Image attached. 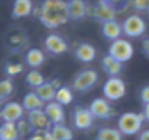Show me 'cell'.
<instances>
[{
    "instance_id": "d6986e66",
    "label": "cell",
    "mask_w": 149,
    "mask_h": 140,
    "mask_svg": "<svg viewBox=\"0 0 149 140\" xmlns=\"http://www.w3.org/2000/svg\"><path fill=\"white\" fill-rule=\"evenodd\" d=\"M22 105H24V108H25V111H35V110H44V107H45V102L35 94V91L34 92H29V94H26L25 96H24V99H22Z\"/></svg>"
},
{
    "instance_id": "8d00e7d4",
    "label": "cell",
    "mask_w": 149,
    "mask_h": 140,
    "mask_svg": "<svg viewBox=\"0 0 149 140\" xmlns=\"http://www.w3.org/2000/svg\"><path fill=\"white\" fill-rule=\"evenodd\" d=\"M102 2H108V3H113L114 5L116 2H118V0H102Z\"/></svg>"
},
{
    "instance_id": "d4e9b609",
    "label": "cell",
    "mask_w": 149,
    "mask_h": 140,
    "mask_svg": "<svg viewBox=\"0 0 149 140\" xmlns=\"http://www.w3.org/2000/svg\"><path fill=\"white\" fill-rule=\"evenodd\" d=\"M54 101H57V102L61 104V105H69V104L73 101V92H72V89L67 88V86H61V88H58Z\"/></svg>"
},
{
    "instance_id": "8fae6325",
    "label": "cell",
    "mask_w": 149,
    "mask_h": 140,
    "mask_svg": "<svg viewBox=\"0 0 149 140\" xmlns=\"http://www.w3.org/2000/svg\"><path fill=\"white\" fill-rule=\"evenodd\" d=\"M44 45H45V50L51 54V55H60V54H64L69 48L67 42L57 34H50L45 41H44Z\"/></svg>"
},
{
    "instance_id": "52a82bcc",
    "label": "cell",
    "mask_w": 149,
    "mask_h": 140,
    "mask_svg": "<svg viewBox=\"0 0 149 140\" xmlns=\"http://www.w3.org/2000/svg\"><path fill=\"white\" fill-rule=\"evenodd\" d=\"M145 31H146V24L137 15H130L123 22V34L130 37V38L140 37L145 34Z\"/></svg>"
},
{
    "instance_id": "9c48e42d",
    "label": "cell",
    "mask_w": 149,
    "mask_h": 140,
    "mask_svg": "<svg viewBox=\"0 0 149 140\" xmlns=\"http://www.w3.org/2000/svg\"><path fill=\"white\" fill-rule=\"evenodd\" d=\"M24 105L19 104V102H8L2 111H0V114H2V120L6 121V123H18L19 120H22L24 117Z\"/></svg>"
},
{
    "instance_id": "4fadbf2b",
    "label": "cell",
    "mask_w": 149,
    "mask_h": 140,
    "mask_svg": "<svg viewBox=\"0 0 149 140\" xmlns=\"http://www.w3.org/2000/svg\"><path fill=\"white\" fill-rule=\"evenodd\" d=\"M44 111L48 117V120L51 121V124H63L64 118H66V114H64V108L61 104H58L57 101H51V102H47L45 107H44Z\"/></svg>"
},
{
    "instance_id": "5bb4252c",
    "label": "cell",
    "mask_w": 149,
    "mask_h": 140,
    "mask_svg": "<svg viewBox=\"0 0 149 140\" xmlns=\"http://www.w3.org/2000/svg\"><path fill=\"white\" fill-rule=\"evenodd\" d=\"M69 18L72 21H79L84 19L88 15V3L85 0H69Z\"/></svg>"
},
{
    "instance_id": "5b68a950",
    "label": "cell",
    "mask_w": 149,
    "mask_h": 140,
    "mask_svg": "<svg viewBox=\"0 0 149 140\" xmlns=\"http://www.w3.org/2000/svg\"><path fill=\"white\" fill-rule=\"evenodd\" d=\"M133 45L130 41L127 40H123V38H118L116 41L111 42L110 48H108V54L111 57H114L116 60L124 63V61H129L132 57H133Z\"/></svg>"
},
{
    "instance_id": "83f0119b",
    "label": "cell",
    "mask_w": 149,
    "mask_h": 140,
    "mask_svg": "<svg viewBox=\"0 0 149 140\" xmlns=\"http://www.w3.org/2000/svg\"><path fill=\"white\" fill-rule=\"evenodd\" d=\"M16 125H18V130H19V134H21V137H26V136H29L32 131H34V128H32V125L29 124V121L28 120H19L18 123H16Z\"/></svg>"
},
{
    "instance_id": "9a60e30c",
    "label": "cell",
    "mask_w": 149,
    "mask_h": 140,
    "mask_svg": "<svg viewBox=\"0 0 149 140\" xmlns=\"http://www.w3.org/2000/svg\"><path fill=\"white\" fill-rule=\"evenodd\" d=\"M74 55L82 63H91V61H94V58L97 55V50L89 42H81L76 47V50H74Z\"/></svg>"
},
{
    "instance_id": "603a6c76",
    "label": "cell",
    "mask_w": 149,
    "mask_h": 140,
    "mask_svg": "<svg viewBox=\"0 0 149 140\" xmlns=\"http://www.w3.org/2000/svg\"><path fill=\"white\" fill-rule=\"evenodd\" d=\"M95 140H123V133L118 128H110V127H104L100 128Z\"/></svg>"
},
{
    "instance_id": "4316f807",
    "label": "cell",
    "mask_w": 149,
    "mask_h": 140,
    "mask_svg": "<svg viewBox=\"0 0 149 140\" xmlns=\"http://www.w3.org/2000/svg\"><path fill=\"white\" fill-rule=\"evenodd\" d=\"M13 92V82L12 79H5L0 82V104H3Z\"/></svg>"
},
{
    "instance_id": "ba28073f",
    "label": "cell",
    "mask_w": 149,
    "mask_h": 140,
    "mask_svg": "<svg viewBox=\"0 0 149 140\" xmlns=\"http://www.w3.org/2000/svg\"><path fill=\"white\" fill-rule=\"evenodd\" d=\"M26 120L32 125L34 131H45V130H51V127H53V124L48 120V117H47V114H45L44 110L29 111Z\"/></svg>"
},
{
    "instance_id": "7c38bea8",
    "label": "cell",
    "mask_w": 149,
    "mask_h": 140,
    "mask_svg": "<svg viewBox=\"0 0 149 140\" xmlns=\"http://www.w3.org/2000/svg\"><path fill=\"white\" fill-rule=\"evenodd\" d=\"M94 115L89 108H76L73 112V124L78 130H88L92 127Z\"/></svg>"
},
{
    "instance_id": "d6a6232c",
    "label": "cell",
    "mask_w": 149,
    "mask_h": 140,
    "mask_svg": "<svg viewBox=\"0 0 149 140\" xmlns=\"http://www.w3.org/2000/svg\"><path fill=\"white\" fill-rule=\"evenodd\" d=\"M28 140H44V131H35Z\"/></svg>"
},
{
    "instance_id": "e575fe53",
    "label": "cell",
    "mask_w": 149,
    "mask_h": 140,
    "mask_svg": "<svg viewBox=\"0 0 149 140\" xmlns=\"http://www.w3.org/2000/svg\"><path fill=\"white\" fill-rule=\"evenodd\" d=\"M44 140H56V137L53 136L51 130H45L44 131Z\"/></svg>"
},
{
    "instance_id": "7402d4cb",
    "label": "cell",
    "mask_w": 149,
    "mask_h": 140,
    "mask_svg": "<svg viewBox=\"0 0 149 140\" xmlns=\"http://www.w3.org/2000/svg\"><path fill=\"white\" fill-rule=\"evenodd\" d=\"M44 60H45V55L40 48H31V50H28V53L25 55L26 64L32 69H38L40 66H42Z\"/></svg>"
},
{
    "instance_id": "d590c367",
    "label": "cell",
    "mask_w": 149,
    "mask_h": 140,
    "mask_svg": "<svg viewBox=\"0 0 149 140\" xmlns=\"http://www.w3.org/2000/svg\"><path fill=\"white\" fill-rule=\"evenodd\" d=\"M143 115H145V120L149 121V104H145V108H143Z\"/></svg>"
},
{
    "instance_id": "4dcf8cb0",
    "label": "cell",
    "mask_w": 149,
    "mask_h": 140,
    "mask_svg": "<svg viewBox=\"0 0 149 140\" xmlns=\"http://www.w3.org/2000/svg\"><path fill=\"white\" fill-rule=\"evenodd\" d=\"M140 99L143 104H149V85L140 91Z\"/></svg>"
},
{
    "instance_id": "484cf974",
    "label": "cell",
    "mask_w": 149,
    "mask_h": 140,
    "mask_svg": "<svg viewBox=\"0 0 149 140\" xmlns=\"http://www.w3.org/2000/svg\"><path fill=\"white\" fill-rule=\"evenodd\" d=\"M25 80H26V83H28L31 88H34V89H37L38 86H41L42 83H45L44 76L38 72V70H31V72L26 75Z\"/></svg>"
},
{
    "instance_id": "30bf717a",
    "label": "cell",
    "mask_w": 149,
    "mask_h": 140,
    "mask_svg": "<svg viewBox=\"0 0 149 140\" xmlns=\"http://www.w3.org/2000/svg\"><path fill=\"white\" fill-rule=\"evenodd\" d=\"M89 111L92 112L94 117L102 118V120H107V118H110L114 114V110H113L111 104L108 102V99H104V98L94 99L91 102V105H89Z\"/></svg>"
},
{
    "instance_id": "1f68e13d",
    "label": "cell",
    "mask_w": 149,
    "mask_h": 140,
    "mask_svg": "<svg viewBox=\"0 0 149 140\" xmlns=\"http://www.w3.org/2000/svg\"><path fill=\"white\" fill-rule=\"evenodd\" d=\"M142 51H143V54L149 58V38H146V40L142 42Z\"/></svg>"
},
{
    "instance_id": "ac0fdd59",
    "label": "cell",
    "mask_w": 149,
    "mask_h": 140,
    "mask_svg": "<svg viewBox=\"0 0 149 140\" xmlns=\"http://www.w3.org/2000/svg\"><path fill=\"white\" fill-rule=\"evenodd\" d=\"M102 69L105 70V73L110 76V78H114V76H118L123 70V63L116 60L114 57H111L110 54L104 55L102 58Z\"/></svg>"
},
{
    "instance_id": "e0dca14e",
    "label": "cell",
    "mask_w": 149,
    "mask_h": 140,
    "mask_svg": "<svg viewBox=\"0 0 149 140\" xmlns=\"http://www.w3.org/2000/svg\"><path fill=\"white\" fill-rule=\"evenodd\" d=\"M121 34H123V25H120L116 19L102 24V35L107 40L116 41V40H118L121 37Z\"/></svg>"
},
{
    "instance_id": "8992f818",
    "label": "cell",
    "mask_w": 149,
    "mask_h": 140,
    "mask_svg": "<svg viewBox=\"0 0 149 140\" xmlns=\"http://www.w3.org/2000/svg\"><path fill=\"white\" fill-rule=\"evenodd\" d=\"M102 92H104L105 99H108V101H118L126 94V85H124V82L118 76H114V78H110L104 83Z\"/></svg>"
},
{
    "instance_id": "f1b7e54d",
    "label": "cell",
    "mask_w": 149,
    "mask_h": 140,
    "mask_svg": "<svg viewBox=\"0 0 149 140\" xmlns=\"http://www.w3.org/2000/svg\"><path fill=\"white\" fill-rule=\"evenodd\" d=\"M24 70V66L21 64V63H9V64H6V67H5V72H6V75L8 76H16V75H19L21 72Z\"/></svg>"
},
{
    "instance_id": "836d02e7",
    "label": "cell",
    "mask_w": 149,
    "mask_h": 140,
    "mask_svg": "<svg viewBox=\"0 0 149 140\" xmlns=\"http://www.w3.org/2000/svg\"><path fill=\"white\" fill-rule=\"evenodd\" d=\"M137 140H149V128H148V130H143V131L139 134Z\"/></svg>"
},
{
    "instance_id": "cb8c5ba5",
    "label": "cell",
    "mask_w": 149,
    "mask_h": 140,
    "mask_svg": "<svg viewBox=\"0 0 149 140\" xmlns=\"http://www.w3.org/2000/svg\"><path fill=\"white\" fill-rule=\"evenodd\" d=\"M51 133L56 137V140H72L73 139L72 130L66 127L64 124H54L51 127Z\"/></svg>"
},
{
    "instance_id": "7a4b0ae2",
    "label": "cell",
    "mask_w": 149,
    "mask_h": 140,
    "mask_svg": "<svg viewBox=\"0 0 149 140\" xmlns=\"http://www.w3.org/2000/svg\"><path fill=\"white\" fill-rule=\"evenodd\" d=\"M145 121L143 112L136 114V112H124L118 117L117 120V128L127 136H134L140 131L142 123Z\"/></svg>"
},
{
    "instance_id": "ffe728a7",
    "label": "cell",
    "mask_w": 149,
    "mask_h": 140,
    "mask_svg": "<svg viewBox=\"0 0 149 140\" xmlns=\"http://www.w3.org/2000/svg\"><path fill=\"white\" fill-rule=\"evenodd\" d=\"M35 94L47 104L56 99V94H57V88L53 85V82H45L41 86H38L35 89Z\"/></svg>"
},
{
    "instance_id": "2e32d148",
    "label": "cell",
    "mask_w": 149,
    "mask_h": 140,
    "mask_svg": "<svg viewBox=\"0 0 149 140\" xmlns=\"http://www.w3.org/2000/svg\"><path fill=\"white\" fill-rule=\"evenodd\" d=\"M32 0H15L12 8V18L13 19H22L32 13Z\"/></svg>"
},
{
    "instance_id": "3957f363",
    "label": "cell",
    "mask_w": 149,
    "mask_h": 140,
    "mask_svg": "<svg viewBox=\"0 0 149 140\" xmlns=\"http://www.w3.org/2000/svg\"><path fill=\"white\" fill-rule=\"evenodd\" d=\"M97 82H98V73L92 69H85L74 76L72 82V89L81 94H85L89 89H92L97 85Z\"/></svg>"
},
{
    "instance_id": "277c9868",
    "label": "cell",
    "mask_w": 149,
    "mask_h": 140,
    "mask_svg": "<svg viewBox=\"0 0 149 140\" xmlns=\"http://www.w3.org/2000/svg\"><path fill=\"white\" fill-rule=\"evenodd\" d=\"M117 13V8L113 3L108 2H102V0H98V3L94 6L88 5V15L95 18L100 22H108V21H114Z\"/></svg>"
},
{
    "instance_id": "44dd1931",
    "label": "cell",
    "mask_w": 149,
    "mask_h": 140,
    "mask_svg": "<svg viewBox=\"0 0 149 140\" xmlns=\"http://www.w3.org/2000/svg\"><path fill=\"white\" fill-rule=\"evenodd\" d=\"M21 134L16 123H3L0 125V140H19Z\"/></svg>"
},
{
    "instance_id": "74e56055",
    "label": "cell",
    "mask_w": 149,
    "mask_h": 140,
    "mask_svg": "<svg viewBox=\"0 0 149 140\" xmlns=\"http://www.w3.org/2000/svg\"><path fill=\"white\" fill-rule=\"evenodd\" d=\"M0 118H2V114H0Z\"/></svg>"
},
{
    "instance_id": "f546056e",
    "label": "cell",
    "mask_w": 149,
    "mask_h": 140,
    "mask_svg": "<svg viewBox=\"0 0 149 140\" xmlns=\"http://www.w3.org/2000/svg\"><path fill=\"white\" fill-rule=\"evenodd\" d=\"M133 8L136 10H148L149 12V0H133Z\"/></svg>"
},
{
    "instance_id": "6da1fadb",
    "label": "cell",
    "mask_w": 149,
    "mask_h": 140,
    "mask_svg": "<svg viewBox=\"0 0 149 140\" xmlns=\"http://www.w3.org/2000/svg\"><path fill=\"white\" fill-rule=\"evenodd\" d=\"M38 18L45 28L54 29L64 25L69 18V6L66 0H44L38 10Z\"/></svg>"
}]
</instances>
